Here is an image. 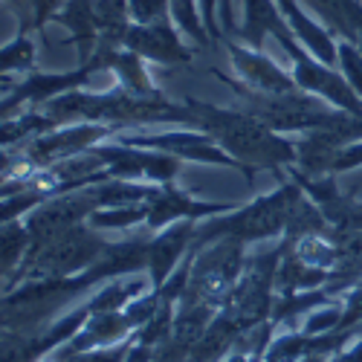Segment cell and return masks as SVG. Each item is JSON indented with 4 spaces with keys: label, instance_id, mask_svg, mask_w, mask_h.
<instances>
[{
    "label": "cell",
    "instance_id": "6da1fadb",
    "mask_svg": "<svg viewBox=\"0 0 362 362\" xmlns=\"http://www.w3.org/2000/svg\"><path fill=\"white\" fill-rule=\"evenodd\" d=\"M186 107H189V128H197L212 136L238 163V171H244L247 180H252L258 168L279 171L296 165V142H290L284 134L273 128H267L252 113L203 105L197 99H186Z\"/></svg>",
    "mask_w": 362,
    "mask_h": 362
},
{
    "label": "cell",
    "instance_id": "7a4b0ae2",
    "mask_svg": "<svg viewBox=\"0 0 362 362\" xmlns=\"http://www.w3.org/2000/svg\"><path fill=\"white\" fill-rule=\"evenodd\" d=\"M49 116H76L81 122L107 125V128H131V125H157V122H183L189 125V107L171 105L160 93L157 96H136L131 90L119 87L110 93H87L73 90L47 105Z\"/></svg>",
    "mask_w": 362,
    "mask_h": 362
},
{
    "label": "cell",
    "instance_id": "3957f363",
    "mask_svg": "<svg viewBox=\"0 0 362 362\" xmlns=\"http://www.w3.org/2000/svg\"><path fill=\"white\" fill-rule=\"evenodd\" d=\"M107 250V240L90 223L73 226L55 238H47L41 244H33L29 255L6 281V293L23 281L33 279H73L93 267L102 252Z\"/></svg>",
    "mask_w": 362,
    "mask_h": 362
},
{
    "label": "cell",
    "instance_id": "277c9868",
    "mask_svg": "<svg viewBox=\"0 0 362 362\" xmlns=\"http://www.w3.org/2000/svg\"><path fill=\"white\" fill-rule=\"evenodd\" d=\"M244 240L221 238L212 240L200 250L189 252V284L183 293L186 305H209L221 310L235 284L244 276L247 255H244Z\"/></svg>",
    "mask_w": 362,
    "mask_h": 362
},
{
    "label": "cell",
    "instance_id": "5b68a950",
    "mask_svg": "<svg viewBox=\"0 0 362 362\" xmlns=\"http://www.w3.org/2000/svg\"><path fill=\"white\" fill-rule=\"evenodd\" d=\"M287 209H290V183H284L281 189L269 194L255 197L247 206H235L223 215L200 221L192 250H200L221 238H235V240H244V244L276 238L287 229Z\"/></svg>",
    "mask_w": 362,
    "mask_h": 362
},
{
    "label": "cell",
    "instance_id": "8992f818",
    "mask_svg": "<svg viewBox=\"0 0 362 362\" xmlns=\"http://www.w3.org/2000/svg\"><path fill=\"white\" fill-rule=\"evenodd\" d=\"M93 154L107 165L110 180H136V183H145L148 180V183L165 186L180 171V160L174 154L125 145V142H119L113 136L105 145H96Z\"/></svg>",
    "mask_w": 362,
    "mask_h": 362
},
{
    "label": "cell",
    "instance_id": "52a82bcc",
    "mask_svg": "<svg viewBox=\"0 0 362 362\" xmlns=\"http://www.w3.org/2000/svg\"><path fill=\"white\" fill-rule=\"evenodd\" d=\"M113 139L125 142V145H136V148L165 151V154H174L177 160H189V163H209V165H232V168H238V163L226 154V151L209 134H203L197 128H189V131H163V134L122 131V134H116Z\"/></svg>",
    "mask_w": 362,
    "mask_h": 362
},
{
    "label": "cell",
    "instance_id": "ba28073f",
    "mask_svg": "<svg viewBox=\"0 0 362 362\" xmlns=\"http://www.w3.org/2000/svg\"><path fill=\"white\" fill-rule=\"evenodd\" d=\"M113 134L107 125H93V122H81V125H67V128H55L49 134H41L35 139H29L23 145V157L33 165H55L62 160H70L76 154L96 148L99 139Z\"/></svg>",
    "mask_w": 362,
    "mask_h": 362
},
{
    "label": "cell",
    "instance_id": "9c48e42d",
    "mask_svg": "<svg viewBox=\"0 0 362 362\" xmlns=\"http://www.w3.org/2000/svg\"><path fill=\"white\" fill-rule=\"evenodd\" d=\"M125 47L142 55L145 62H154L163 67L189 64L192 52L186 47V35L174 26V21H157V23H134L128 29Z\"/></svg>",
    "mask_w": 362,
    "mask_h": 362
},
{
    "label": "cell",
    "instance_id": "30bf717a",
    "mask_svg": "<svg viewBox=\"0 0 362 362\" xmlns=\"http://www.w3.org/2000/svg\"><path fill=\"white\" fill-rule=\"evenodd\" d=\"M229 203H209V200H194L192 194H186L183 189H177L174 183H165L157 189V194L148 200V229H165L177 221H206V218H215L229 212Z\"/></svg>",
    "mask_w": 362,
    "mask_h": 362
},
{
    "label": "cell",
    "instance_id": "8fae6325",
    "mask_svg": "<svg viewBox=\"0 0 362 362\" xmlns=\"http://www.w3.org/2000/svg\"><path fill=\"white\" fill-rule=\"evenodd\" d=\"M226 49H229L232 67L244 87L258 90V93H290V90H298L293 73L281 70L264 49H252L238 41H229Z\"/></svg>",
    "mask_w": 362,
    "mask_h": 362
},
{
    "label": "cell",
    "instance_id": "7c38bea8",
    "mask_svg": "<svg viewBox=\"0 0 362 362\" xmlns=\"http://www.w3.org/2000/svg\"><path fill=\"white\" fill-rule=\"evenodd\" d=\"M197 223L194 221H177L165 226L157 238H151L148 244V281L151 287H163L180 267V258L189 255L194 247Z\"/></svg>",
    "mask_w": 362,
    "mask_h": 362
},
{
    "label": "cell",
    "instance_id": "4fadbf2b",
    "mask_svg": "<svg viewBox=\"0 0 362 362\" xmlns=\"http://www.w3.org/2000/svg\"><path fill=\"white\" fill-rule=\"evenodd\" d=\"M240 29H238V38L244 41L252 49H264L267 38H287L293 35L290 23L284 21L281 9L276 6V0H240Z\"/></svg>",
    "mask_w": 362,
    "mask_h": 362
},
{
    "label": "cell",
    "instance_id": "5bb4252c",
    "mask_svg": "<svg viewBox=\"0 0 362 362\" xmlns=\"http://www.w3.org/2000/svg\"><path fill=\"white\" fill-rule=\"evenodd\" d=\"M136 327L125 316V310H105V313H90L84 327L78 334L62 345L64 351H90V348H107V345H122L131 342Z\"/></svg>",
    "mask_w": 362,
    "mask_h": 362
},
{
    "label": "cell",
    "instance_id": "9a60e30c",
    "mask_svg": "<svg viewBox=\"0 0 362 362\" xmlns=\"http://www.w3.org/2000/svg\"><path fill=\"white\" fill-rule=\"evenodd\" d=\"M316 21H322L339 41L359 44L362 38V4L359 0H301Z\"/></svg>",
    "mask_w": 362,
    "mask_h": 362
},
{
    "label": "cell",
    "instance_id": "2e32d148",
    "mask_svg": "<svg viewBox=\"0 0 362 362\" xmlns=\"http://www.w3.org/2000/svg\"><path fill=\"white\" fill-rule=\"evenodd\" d=\"M58 23L67 26L70 41L78 47L81 64L90 62V55L99 47V21H96V0H64L62 12L55 15Z\"/></svg>",
    "mask_w": 362,
    "mask_h": 362
},
{
    "label": "cell",
    "instance_id": "e0dca14e",
    "mask_svg": "<svg viewBox=\"0 0 362 362\" xmlns=\"http://www.w3.org/2000/svg\"><path fill=\"white\" fill-rule=\"evenodd\" d=\"M240 334H244L240 322L226 308H221V313L212 319V325L206 327V334L200 337V342L192 348V359L189 362H223L229 356V351L238 345Z\"/></svg>",
    "mask_w": 362,
    "mask_h": 362
},
{
    "label": "cell",
    "instance_id": "ac0fdd59",
    "mask_svg": "<svg viewBox=\"0 0 362 362\" xmlns=\"http://www.w3.org/2000/svg\"><path fill=\"white\" fill-rule=\"evenodd\" d=\"M113 73L119 78V87L131 90V93H136V96H157L160 93V90L154 87V81H151L148 70H145V58L136 55L128 47L116 49V55H113Z\"/></svg>",
    "mask_w": 362,
    "mask_h": 362
},
{
    "label": "cell",
    "instance_id": "d6986e66",
    "mask_svg": "<svg viewBox=\"0 0 362 362\" xmlns=\"http://www.w3.org/2000/svg\"><path fill=\"white\" fill-rule=\"evenodd\" d=\"M6 12L18 18V33H38L47 21H55L64 0H4Z\"/></svg>",
    "mask_w": 362,
    "mask_h": 362
},
{
    "label": "cell",
    "instance_id": "ffe728a7",
    "mask_svg": "<svg viewBox=\"0 0 362 362\" xmlns=\"http://www.w3.org/2000/svg\"><path fill=\"white\" fill-rule=\"evenodd\" d=\"M171 21L194 47H212V35L206 29L200 0H171Z\"/></svg>",
    "mask_w": 362,
    "mask_h": 362
},
{
    "label": "cell",
    "instance_id": "44dd1931",
    "mask_svg": "<svg viewBox=\"0 0 362 362\" xmlns=\"http://www.w3.org/2000/svg\"><path fill=\"white\" fill-rule=\"evenodd\" d=\"M148 221V203H134V206H113V209H96L90 215V226L105 232V229H113V232H125L136 223H145Z\"/></svg>",
    "mask_w": 362,
    "mask_h": 362
},
{
    "label": "cell",
    "instance_id": "7402d4cb",
    "mask_svg": "<svg viewBox=\"0 0 362 362\" xmlns=\"http://www.w3.org/2000/svg\"><path fill=\"white\" fill-rule=\"evenodd\" d=\"M29 250H33V235H29L26 223L6 221L4 223V276L6 279H12V273L29 255Z\"/></svg>",
    "mask_w": 362,
    "mask_h": 362
},
{
    "label": "cell",
    "instance_id": "603a6c76",
    "mask_svg": "<svg viewBox=\"0 0 362 362\" xmlns=\"http://www.w3.org/2000/svg\"><path fill=\"white\" fill-rule=\"evenodd\" d=\"M35 64V44H33V35L26 33H18L12 41L4 44V52H0V67H4V76H12V73H29Z\"/></svg>",
    "mask_w": 362,
    "mask_h": 362
},
{
    "label": "cell",
    "instance_id": "cb8c5ba5",
    "mask_svg": "<svg viewBox=\"0 0 362 362\" xmlns=\"http://www.w3.org/2000/svg\"><path fill=\"white\" fill-rule=\"evenodd\" d=\"M131 348H134V339L131 342H122V345L90 348V351H64V348H58L52 354L62 359V362H128Z\"/></svg>",
    "mask_w": 362,
    "mask_h": 362
},
{
    "label": "cell",
    "instance_id": "d4e9b609",
    "mask_svg": "<svg viewBox=\"0 0 362 362\" xmlns=\"http://www.w3.org/2000/svg\"><path fill=\"white\" fill-rule=\"evenodd\" d=\"M337 67L345 81L354 87V93L362 96V49L354 41H339L337 47Z\"/></svg>",
    "mask_w": 362,
    "mask_h": 362
},
{
    "label": "cell",
    "instance_id": "484cf974",
    "mask_svg": "<svg viewBox=\"0 0 362 362\" xmlns=\"http://www.w3.org/2000/svg\"><path fill=\"white\" fill-rule=\"evenodd\" d=\"M339 322H342V301H327V305H322V310L308 313L301 334H310V337L330 334V330H339Z\"/></svg>",
    "mask_w": 362,
    "mask_h": 362
},
{
    "label": "cell",
    "instance_id": "4316f807",
    "mask_svg": "<svg viewBox=\"0 0 362 362\" xmlns=\"http://www.w3.org/2000/svg\"><path fill=\"white\" fill-rule=\"evenodd\" d=\"M134 23H157L171 18V0H128Z\"/></svg>",
    "mask_w": 362,
    "mask_h": 362
},
{
    "label": "cell",
    "instance_id": "83f0119b",
    "mask_svg": "<svg viewBox=\"0 0 362 362\" xmlns=\"http://www.w3.org/2000/svg\"><path fill=\"white\" fill-rule=\"evenodd\" d=\"M356 325H362V281L354 284L342 296V322H339V330L356 327Z\"/></svg>",
    "mask_w": 362,
    "mask_h": 362
},
{
    "label": "cell",
    "instance_id": "f1b7e54d",
    "mask_svg": "<svg viewBox=\"0 0 362 362\" xmlns=\"http://www.w3.org/2000/svg\"><path fill=\"white\" fill-rule=\"evenodd\" d=\"M238 4L240 0H218V23L223 35H238V29H240V21L235 18Z\"/></svg>",
    "mask_w": 362,
    "mask_h": 362
},
{
    "label": "cell",
    "instance_id": "f546056e",
    "mask_svg": "<svg viewBox=\"0 0 362 362\" xmlns=\"http://www.w3.org/2000/svg\"><path fill=\"white\" fill-rule=\"evenodd\" d=\"M128 362H151V348H145V345H139V342L134 339V348H131Z\"/></svg>",
    "mask_w": 362,
    "mask_h": 362
},
{
    "label": "cell",
    "instance_id": "4dcf8cb0",
    "mask_svg": "<svg viewBox=\"0 0 362 362\" xmlns=\"http://www.w3.org/2000/svg\"><path fill=\"white\" fill-rule=\"evenodd\" d=\"M342 356V362H362V337L345 351V354H339Z\"/></svg>",
    "mask_w": 362,
    "mask_h": 362
},
{
    "label": "cell",
    "instance_id": "1f68e13d",
    "mask_svg": "<svg viewBox=\"0 0 362 362\" xmlns=\"http://www.w3.org/2000/svg\"><path fill=\"white\" fill-rule=\"evenodd\" d=\"M223 362H258V359H252L250 354H240V351H235V354H229Z\"/></svg>",
    "mask_w": 362,
    "mask_h": 362
}]
</instances>
